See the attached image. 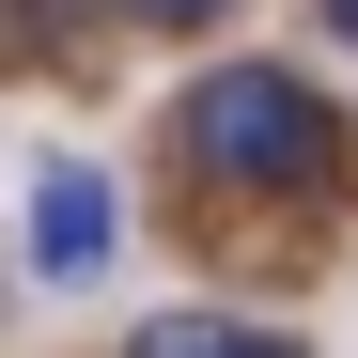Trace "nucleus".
Here are the masks:
<instances>
[{
	"mask_svg": "<svg viewBox=\"0 0 358 358\" xmlns=\"http://www.w3.org/2000/svg\"><path fill=\"white\" fill-rule=\"evenodd\" d=\"M187 171H203V187H312V171H327V109L296 94L280 63H218L187 94Z\"/></svg>",
	"mask_w": 358,
	"mask_h": 358,
	"instance_id": "nucleus-1",
	"label": "nucleus"
},
{
	"mask_svg": "<svg viewBox=\"0 0 358 358\" xmlns=\"http://www.w3.org/2000/svg\"><path fill=\"white\" fill-rule=\"evenodd\" d=\"M109 234H125L109 171H94V156H31V280H47V296L109 280Z\"/></svg>",
	"mask_w": 358,
	"mask_h": 358,
	"instance_id": "nucleus-2",
	"label": "nucleus"
},
{
	"mask_svg": "<svg viewBox=\"0 0 358 358\" xmlns=\"http://www.w3.org/2000/svg\"><path fill=\"white\" fill-rule=\"evenodd\" d=\"M125 358H280V343H250V327H218V312H156Z\"/></svg>",
	"mask_w": 358,
	"mask_h": 358,
	"instance_id": "nucleus-3",
	"label": "nucleus"
},
{
	"mask_svg": "<svg viewBox=\"0 0 358 358\" xmlns=\"http://www.w3.org/2000/svg\"><path fill=\"white\" fill-rule=\"evenodd\" d=\"M125 16H156V31H203V16H234V0H125Z\"/></svg>",
	"mask_w": 358,
	"mask_h": 358,
	"instance_id": "nucleus-4",
	"label": "nucleus"
},
{
	"mask_svg": "<svg viewBox=\"0 0 358 358\" xmlns=\"http://www.w3.org/2000/svg\"><path fill=\"white\" fill-rule=\"evenodd\" d=\"M327 31H358V0H327Z\"/></svg>",
	"mask_w": 358,
	"mask_h": 358,
	"instance_id": "nucleus-5",
	"label": "nucleus"
}]
</instances>
